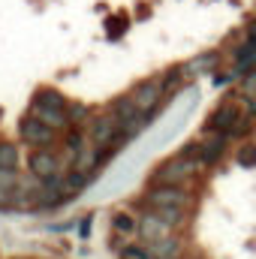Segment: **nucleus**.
I'll use <instances>...</instances> for the list:
<instances>
[{
	"instance_id": "nucleus-6",
	"label": "nucleus",
	"mask_w": 256,
	"mask_h": 259,
	"mask_svg": "<svg viewBox=\"0 0 256 259\" xmlns=\"http://www.w3.org/2000/svg\"><path fill=\"white\" fill-rule=\"evenodd\" d=\"M121 121L112 115V112H106V115H94L91 121H88V139L94 142V145H112V142H118L121 139Z\"/></svg>"
},
{
	"instance_id": "nucleus-18",
	"label": "nucleus",
	"mask_w": 256,
	"mask_h": 259,
	"mask_svg": "<svg viewBox=\"0 0 256 259\" xmlns=\"http://www.w3.org/2000/svg\"><path fill=\"white\" fill-rule=\"evenodd\" d=\"M66 115H69V124H72V127H81V124H88V121L94 118L84 103H69V106H66Z\"/></svg>"
},
{
	"instance_id": "nucleus-23",
	"label": "nucleus",
	"mask_w": 256,
	"mask_h": 259,
	"mask_svg": "<svg viewBox=\"0 0 256 259\" xmlns=\"http://www.w3.org/2000/svg\"><path fill=\"white\" fill-rule=\"evenodd\" d=\"M235 78H238L235 69H229V72H214V88H226V84H232Z\"/></svg>"
},
{
	"instance_id": "nucleus-13",
	"label": "nucleus",
	"mask_w": 256,
	"mask_h": 259,
	"mask_svg": "<svg viewBox=\"0 0 256 259\" xmlns=\"http://www.w3.org/2000/svg\"><path fill=\"white\" fill-rule=\"evenodd\" d=\"M21 166V151L15 142L0 139V172H18Z\"/></svg>"
},
{
	"instance_id": "nucleus-4",
	"label": "nucleus",
	"mask_w": 256,
	"mask_h": 259,
	"mask_svg": "<svg viewBox=\"0 0 256 259\" xmlns=\"http://www.w3.org/2000/svg\"><path fill=\"white\" fill-rule=\"evenodd\" d=\"M244 115H247V112H244L235 100H223V103L208 115V121H205V133H226V136H229V133L235 130V124H238Z\"/></svg>"
},
{
	"instance_id": "nucleus-22",
	"label": "nucleus",
	"mask_w": 256,
	"mask_h": 259,
	"mask_svg": "<svg viewBox=\"0 0 256 259\" xmlns=\"http://www.w3.org/2000/svg\"><path fill=\"white\" fill-rule=\"evenodd\" d=\"M106 30H109V36H112V39H115V36H121V33L127 30V18H109V27H106Z\"/></svg>"
},
{
	"instance_id": "nucleus-12",
	"label": "nucleus",
	"mask_w": 256,
	"mask_h": 259,
	"mask_svg": "<svg viewBox=\"0 0 256 259\" xmlns=\"http://www.w3.org/2000/svg\"><path fill=\"white\" fill-rule=\"evenodd\" d=\"M30 106H42V109H66L69 100H66L58 88H39V91L33 94Z\"/></svg>"
},
{
	"instance_id": "nucleus-20",
	"label": "nucleus",
	"mask_w": 256,
	"mask_h": 259,
	"mask_svg": "<svg viewBox=\"0 0 256 259\" xmlns=\"http://www.w3.org/2000/svg\"><path fill=\"white\" fill-rule=\"evenodd\" d=\"M121 259H157L151 253L148 244H124L121 247Z\"/></svg>"
},
{
	"instance_id": "nucleus-16",
	"label": "nucleus",
	"mask_w": 256,
	"mask_h": 259,
	"mask_svg": "<svg viewBox=\"0 0 256 259\" xmlns=\"http://www.w3.org/2000/svg\"><path fill=\"white\" fill-rule=\"evenodd\" d=\"M184 81H187V75H184V69H181V66L166 69V72L160 75V84H163V94H166V97H169V94H178Z\"/></svg>"
},
{
	"instance_id": "nucleus-3",
	"label": "nucleus",
	"mask_w": 256,
	"mask_h": 259,
	"mask_svg": "<svg viewBox=\"0 0 256 259\" xmlns=\"http://www.w3.org/2000/svg\"><path fill=\"white\" fill-rule=\"evenodd\" d=\"M18 139H21L24 145H30V148H52V145L58 142V130L49 127L46 121H39V118L30 112V115H24L21 124H18Z\"/></svg>"
},
{
	"instance_id": "nucleus-5",
	"label": "nucleus",
	"mask_w": 256,
	"mask_h": 259,
	"mask_svg": "<svg viewBox=\"0 0 256 259\" xmlns=\"http://www.w3.org/2000/svg\"><path fill=\"white\" fill-rule=\"evenodd\" d=\"M61 157L52 151V148H33L30 157H27V172L36 175L39 181H52V178H61Z\"/></svg>"
},
{
	"instance_id": "nucleus-11",
	"label": "nucleus",
	"mask_w": 256,
	"mask_h": 259,
	"mask_svg": "<svg viewBox=\"0 0 256 259\" xmlns=\"http://www.w3.org/2000/svg\"><path fill=\"white\" fill-rule=\"evenodd\" d=\"M151 247V253L157 259H181V253H184V241L172 232V235H166V238H157V241H151L148 244Z\"/></svg>"
},
{
	"instance_id": "nucleus-27",
	"label": "nucleus",
	"mask_w": 256,
	"mask_h": 259,
	"mask_svg": "<svg viewBox=\"0 0 256 259\" xmlns=\"http://www.w3.org/2000/svg\"><path fill=\"white\" fill-rule=\"evenodd\" d=\"M244 39H253V42H256V18L247 24V33H244Z\"/></svg>"
},
{
	"instance_id": "nucleus-1",
	"label": "nucleus",
	"mask_w": 256,
	"mask_h": 259,
	"mask_svg": "<svg viewBox=\"0 0 256 259\" xmlns=\"http://www.w3.org/2000/svg\"><path fill=\"white\" fill-rule=\"evenodd\" d=\"M142 208H163V205H172V208H184L190 211L196 205V196L187 190V184H148L145 196L139 199Z\"/></svg>"
},
{
	"instance_id": "nucleus-15",
	"label": "nucleus",
	"mask_w": 256,
	"mask_h": 259,
	"mask_svg": "<svg viewBox=\"0 0 256 259\" xmlns=\"http://www.w3.org/2000/svg\"><path fill=\"white\" fill-rule=\"evenodd\" d=\"M88 142H91V139H88V133H84L81 127H69L64 133V148L69 151V157H72V160H75V154H78Z\"/></svg>"
},
{
	"instance_id": "nucleus-14",
	"label": "nucleus",
	"mask_w": 256,
	"mask_h": 259,
	"mask_svg": "<svg viewBox=\"0 0 256 259\" xmlns=\"http://www.w3.org/2000/svg\"><path fill=\"white\" fill-rule=\"evenodd\" d=\"M253 64H256V42L253 39H244V46H238L235 49V72L238 75H244L247 69H253Z\"/></svg>"
},
{
	"instance_id": "nucleus-26",
	"label": "nucleus",
	"mask_w": 256,
	"mask_h": 259,
	"mask_svg": "<svg viewBox=\"0 0 256 259\" xmlns=\"http://www.w3.org/2000/svg\"><path fill=\"white\" fill-rule=\"evenodd\" d=\"M3 208H9V187L0 184V211H3Z\"/></svg>"
},
{
	"instance_id": "nucleus-21",
	"label": "nucleus",
	"mask_w": 256,
	"mask_h": 259,
	"mask_svg": "<svg viewBox=\"0 0 256 259\" xmlns=\"http://www.w3.org/2000/svg\"><path fill=\"white\" fill-rule=\"evenodd\" d=\"M241 94L244 97H256V66L241 75Z\"/></svg>"
},
{
	"instance_id": "nucleus-19",
	"label": "nucleus",
	"mask_w": 256,
	"mask_h": 259,
	"mask_svg": "<svg viewBox=\"0 0 256 259\" xmlns=\"http://www.w3.org/2000/svg\"><path fill=\"white\" fill-rule=\"evenodd\" d=\"M235 163L244 166V169H256V142H244L235 151Z\"/></svg>"
},
{
	"instance_id": "nucleus-24",
	"label": "nucleus",
	"mask_w": 256,
	"mask_h": 259,
	"mask_svg": "<svg viewBox=\"0 0 256 259\" xmlns=\"http://www.w3.org/2000/svg\"><path fill=\"white\" fill-rule=\"evenodd\" d=\"M91 229H94V214H84L78 220V238H91Z\"/></svg>"
},
{
	"instance_id": "nucleus-9",
	"label": "nucleus",
	"mask_w": 256,
	"mask_h": 259,
	"mask_svg": "<svg viewBox=\"0 0 256 259\" xmlns=\"http://www.w3.org/2000/svg\"><path fill=\"white\" fill-rule=\"evenodd\" d=\"M175 229L160 217V214H154L151 208H145L142 211V217H139V238L145 241V244H151V241H157V238H166V235H172Z\"/></svg>"
},
{
	"instance_id": "nucleus-7",
	"label": "nucleus",
	"mask_w": 256,
	"mask_h": 259,
	"mask_svg": "<svg viewBox=\"0 0 256 259\" xmlns=\"http://www.w3.org/2000/svg\"><path fill=\"white\" fill-rule=\"evenodd\" d=\"M130 97H133V103H136L145 115H148V112H154V109H160V106H163V100H166L160 78H142V81H136V84H133V91H130Z\"/></svg>"
},
{
	"instance_id": "nucleus-8",
	"label": "nucleus",
	"mask_w": 256,
	"mask_h": 259,
	"mask_svg": "<svg viewBox=\"0 0 256 259\" xmlns=\"http://www.w3.org/2000/svg\"><path fill=\"white\" fill-rule=\"evenodd\" d=\"M226 142H229V136L226 133H208L205 139H199V166L205 169V166H214V163H220L223 160V154H226Z\"/></svg>"
},
{
	"instance_id": "nucleus-17",
	"label": "nucleus",
	"mask_w": 256,
	"mask_h": 259,
	"mask_svg": "<svg viewBox=\"0 0 256 259\" xmlns=\"http://www.w3.org/2000/svg\"><path fill=\"white\" fill-rule=\"evenodd\" d=\"M112 229L118 235H136L139 232V220L133 214H127V211H118V214H112Z\"/></svg>"
},
{
	"instance_id": "nucleus-25",
	"label": "nucleus",
	"mask_w": 256,
	"mask_h": 259,
	"mask_svg": "<svg viewBox=\"0 0 256 259\" xmlns=\"http://www.w3.org/2000/svg\"><path fill=\"white\" fill-rule=\"evenodd\" d=\"M181 157H190V160H196L199 157V139H190V142H184V148L178 151Z\"/></svg>"
},
{
	"instance_id": "nucleus-10",
	"label": "nucleus",
	"mask_w": 256,
	"mask_h": 259,
	"mask_svg": "<svg viewBox=\"0 0 256 259\" xmlns=\"http://www.w3.org/2000/svg\"><path fill=\"white\" fill-rule=\"evenodd\" d=\"M217 64H220V52H202L193 61H187L181 69H184L187 78H196V75H205V72H217Z\"/></svg>"
},
{
	"instance_id": "nucleus-2",
	"label": "nucleus",
	"mask_w": 256,
	"mask_h": 259,
	"mask_svg": "<svg viewBox=\"0 0 256 259\" xmlns=\"http://www.w3.org/2000/svg\"><path fill=\"white\" fill-rule=\"evenodd\" d=\"M199 169H202L199 160L175 154V157L163 160L160 166H154V172L148 175V184H190Z\"/></svg>"
}]
</instances>
